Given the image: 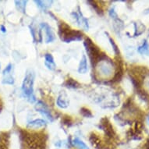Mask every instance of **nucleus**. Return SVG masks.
<instances>
[{
    "label": "nucleus",
    "instance_id": "f257e3e1",
    "mask_svg": "<svg viewBox=\"0 0 149 149\" xmlns=\"http://www.w3.org/2000/svg\"><path fill=\"white\" fill-rule=\"evenodd\" d=\"M96 75L102 79L110 78L114 73V65L112 60L107 59L106 56L98 61L95 66Z\"/></svg>",
    "mask_w": 149,
    "mask_h": 149
},
{
    "label": "nucleus",
    "instance_id": "f03ea898",
    "mask_svg": "<svg viewBox=\"0 0 149 149\" xmlns=\"http://www.w3.org/2000/svg\"><path fill=\"white\" fill-rule=\"evenodd\" d=\"M59 34L62 41L66 43L83 39V34L81 31L71 29L65 23H62L59 25Z\"/></svg>",
    "mask_w": 149,
    "mask_h": 149
},
{
    "label": "nucleus",
    "instance_id": "7ed1b4c3",
    "mask_svg": "<svg viewBox=\"0 0 149 149\" xmlns=\"http://www.w3.org/2000/svg\"><path fill=\"white\" fill-rule=\"evenodd\" d=\"M34 74L32 71H27L22 84V91L30 102L34 103L36 98L34 95Z\"/></svg>",
    "mask_w": 149,
    "mask_h": 149
},
{
    "label": "nucleus",
    "instance_id": "20e7f679",
    "mask_svg": "<svg viewBox=\"0 0 149 149\" xmlns=\"http://www.w3.org/2000/svg\"><path fill=\"white\" fill-rule=\"evenodd\" d=\"M84 45L85 47V50L90 58L91 64L97 63V60L100 58L101 52L98 47L93 43L90 38H86L84 42Z\"/></svg>",
    "mask_w": 149,
    "mask_h": 149
},
{
    "label": "nucleus",
    "instance_id": "39448f33",
    "mask_svg": "<svg viewBox=\"0 0 149 149\" xmlns=\"http://www.w3.org/2000/svg\"><path fill=\"white\" fill-rule=\"evenodd\" d=\"M71 17L74 20V21L78 24V26H80L82 29L86 31H88V29H89L88 20L84 17L83 14L80 11V10H78V11H73L71 13Z\"/></svg>",
    "mask_w": 149,
    "mask_h": 149
},
{
    "label": "nucleus",
    "instance_id": "423d86ee",
    "mask_svg": "<svg viewBox=\"0 0 149 149\" xmlns=\"http://www.w3.org/2000/svg\"><path fill=\"white\" fill-rule=\"evenodd\" d=\"M34 108H35V110H36L37 112H38L42 116H45L49 121H51V122L53 121V116L52 115L50 110L49 109L48 106L42 102V101H38Z\"/></svg>",
    "mask_w": 149,
    "mask_h": 149
},
{
    "label": "nucleus",
    "instance_id": "0eeeda50",
    "mask_svg": "<svg viewBox=\"0 0 149 149\" xmlns=\"http://www.w3.org/2000/svg\"><path fill=\"white\" fill-rule=\"evenodd\" d=\"M40 27L43 30L45 34V43H50L52 42L54 40L56 39V36L54 34L53 31L52 29V27L49 26L46 23H42L40 24Z\"/></svg>",
    "mask_w": 149,
    "mask_h": 149
},
{
    "label": "nucleus",
    "instance_id": "6e6552de",
    "mask_svg": "<svg viewBox=\"0 0 149 149\" xmlns=\"http://www.w3.org/2000/svg\"><path fill=\"white\" fill-rule=\"evenodd\" d=\"M56 105L58 107L61 109H66L70 105V99L66 93L64 91H62L59 95L58 96L56 101Z\"/></svg>",
    "mask_w": 149,
    "mask_h": 149
},
{
    "label": "nucleus",
    "instance_id": "1a4fd4ad",
    "mask_svg": "<svg viewBox=\"0 0 149 149\" xmlns=\"http://www.w3.org/2000/svg\"><path fill=\"white\" fill-rule=\"evenodd\" d=\"M47 123L45 120H42V119H35V120H31V122L28 123L27 127V128L31 130H37L45 127Z\"/></svg>",
    "mask_w": 149,
    "mask_h": 149
},
{
    "label": "nucleus",
    "instance_id": "9d476101",
    "mask_svg": "<svg viewBox=\"0 0 149 149\" xmlns=\"http://www.w3.org/2000/svg\"><path fill=\"white\" fill-rule=\"evenodd\" d=\"M45 65L49 70H55L56 65L55 63L54 58L51 54L47 53L45 55Z\"/></svg>",
    "mask_w": 149,
    "mask_h": 149
},
{
    "label": "nucleus",
    "instance_id": "9b49d317",
    "mask_svg": "<svg viewBox=\"0 0 149 149\" xmlns=\"http://www.w3.org/2000/svg\"><path fill=\"white\" fill-rule=\"evenodd\" d=\"M79 73L81 74H85L88 71V59L85 55H83L81 57V59L79 63L78 69H77Z\"/></svg>",
    "mask_w": 149,
    "mask_h": 149
},
{
    "label": "nucleus",
    "instance_id": "f8f14e48",
    "mask_svg": "<svg viewBox=\"0 0 149 149\" xmlns=\"http://www.w3.org/2000/svg\"><path fill=\"white\" fill-rule=\"evenodd\" d=\"M137 52L141 55H145L149 56V44L147 42V40H144L143 44L137 48Z\"/></svg>",
    "mask_w": 149,
    "mask_h": 149
},
{
    "label": "nucleus",
    "instance_id": "ddd939ff",
    "mask_svg": "<svg viewBox=\"0 0 149 149\" xmlns=\"http://www.w3.org/2000/svg\"><path fill=\"white\" fill-rule=\"evenodd\" d=\"M71 143H72V144H73V146L75 147V148H77V149H90L89 148V147H88L83 141H81V139H79L78 137H75V138L72 141Z\"/></svg>",
    "mask_w": 149,
    "mask_h": 149
},
{
    "label": "nucleus",
    "instance_id": "4468645a",
    "mask_svg": "<svg viewBox=\"0 0 149 149\" xmlns=\"http://www.w3.org/2000/svg\"><path fill=\"white\" fill-rule=\"evenodd\" d=\"M34 3H36L37 6L42 10H46L48 8L51 7V4L53 2L52 1H40V0H35Z\"/></svg>",
    "mask_w": 149,
    "mask_h": 149
},
{
    "label": "nucleus",
    "instance_id": "2eb2a0df",
    "mask_svg": "<svg viewBox=\"0 0 149 149\" xmlns=\"http://www.w3.org/2000/svg\"><path fill=\"white\" fill-rule=\"evenodd\" d=\"M134 36L137 37L140 34H141L143 32L145 31V26L144 24H142L141 23H135L134 24Z\"/></svg>",
    "mask_w": 149,
    "mask_h": 149
},
{
    "label": "nucleus",
    "instance_id": "dca6fc26",
    "mask_svg": "<svg viewBox=\"0 0 149 149\" xmlns=\"http://www.w3.org/2000/svg\"><path fill=\"white\" fill-rule=\"evenodd\" d=\"M27 1H15L17 9L23 13H25V12H26V4H27Z\"/></svg>",
    "mask_w": 149,
    "mask_h": 149
},
{
    "label": "nucleus",
    "instance_id": "f3484780",
    "mask_svg": "<svg viewBox=\"0 0 149 149\" xmlns=\"http://www.w3.org/2000/svg\"><path fill=\"white\" fill-rule=\"evenodd\" d=\"M64 85L68 88H78L79 87H80V84H79L75 80H73V79L72 78L68 79V80L65 82Z\"/></svg>",
    "mask_w": 149,
    "mask_h": 149
},
{
    "label": "nucleus",
    "instance_id": "a211bd4d",
    "mask_svg": "<svg viewBox=\"0 0 149 149\" xmlns=\"http://www.w3.org/2000/svg\"><path fill=\"white\" fill-rule=\"evenodd\" d=\"M108 38H109V42L112 47H113V52H114V53H115L116 56H120V49L118 48V46L116 45V42H114V40L109 36V35H108Z\"/></svg>",
    "mask_w": 149,
    "mask_h": 149
},
{
    "label": "nucleus",
    "instance_id": "6ab92c4d",
    "mask_svg": "<svg viewBox=\"0 0 149 149\" xmlns=\"http://www.w3.org/2000/svg\"><path fill=\"white\" fill-rule=\"evenodd\" d=\"M3 84H10V85H12V84H14V78H13L10 74L6 75L5 78L3 80Z\"/></svg>",
    "mask_w": 149,
    "mask_h": 149
},
{
    "label": "nucleus",
    "instance_id": "aec40b11",
    "mask_svg": "<svg viewBox=\"0 0 149 149\" xmlns=\"http://www.w3.org/2000/svg\"><path fill=\"white\" fill-rule=\"evenodd\" d=\"M81 114L84 117L86 118H92L93 116L91 112L88 109H86V108H81Z\"/></svg>",
    "mask_w": 149,
    "mask_h": 149
},
{
    "label": "nucleus",
    "instance_id": "412c9836",
    "mask_svg": "<svg viewBox=\"0 0 149 149\" xmlns=\"http://www.w3.org/2000/svg\"><path fill=\"white\" fill-rule=\"evenodd\" d=\"M109 14L110 17H112V18H113V19L114 20L119 19V18H118L117 13H116L115 10H114L113 8H112V9H110V10H109Z\"/></svg>",
    "mask_w": 149,
    "mask_h": 149
},
{
    "label": "nucleus",
    "instance_id": "4be33fe9",
    "mask_svg": "<svg viewBox=\"0 0 149 149\" xmlns=\"http://www.w3.org/2000/svg\"><path fill=\"white\" fill-rule=\"evenodd\" d=\"M11 70H12V64L10 63L5 69H4V70H3V75L6 76V75L10 74V72H11Z\"/></svg>",
    "mask_w": 149,
    "mask_h": 149
},
{
    "label": "nucleus",
    "instance_id": "5701e85b",
    "mask_svg": "<svg viewBox=\"0 0 149 149\" xmlns=\"http://www.w3.org/2000/svg\"><path fill=\"white\" fill-rule=\"evenodd\" d=\"M144 86H145V89L148 91H149V75L147 77L145 81H144Z\"/></svg>",
    "mask_w": 149,
    "mask_h": 149
},
{
    "label": "nucleus",
    "instance_id": "b1692460",
    "mask_svg": "<svg viewBox=\"0 0 149 149\" xmlns=\"http://www.w3.org/2000/svg\"><path fill=\"white\" fill-rule=\"evenodd\" d=\"M1 28H2V31L6 32V28L4 27V26H1Z\"/></svg>",
    "mask_w": 149,
    "mask_h": 149
},
{
    "label": "nucleus",
    "instance_id": "393cba45",
    "mask_svg": "<svg viewBox=\"0 0 149 149\" xmlns=\"http://www.w3.org/2000/svg\"><path fill=\"white\" fill-rule=\"evenodd\" d=\"M147 120H148V123L149 124V115L148 116V117H147Z\"/></svg>",
    "mask_w": 149,
    "mask_h": 149
},
{
    "label": "nucleus",
    "instance_id": "a878e982",
    "mask_svg": "<svg viewBox=\"0 0 149 149\" xmlns=\"http://www.w3.org/2000/svg\"><path fill=\"white\" fill-rule=\"evenodd\" d=\"M2 109V102H1V101H0V110Z\"/></svg>",
    "mask_w": 149,
    "mask_h": 149
}]
</instances>
